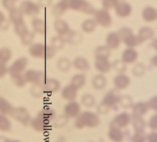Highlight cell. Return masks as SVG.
Instances as JSON below:
<instances>
[{
    "label": "cell",
    "mask_w": 157,
    "mask_h": 142,
    "mask_svg": "<svg viewBox=\"0 0 157 142\" xmlns=\"http://www.w3.org/2000/svg\"><path fill=\"white\" fill-rule=\"evenodd\" d=\"M12 58V51L8 47L0 48V63L7 64Z\"/></svg>",
    "instance_id": "39"
},
{
    "label": "cell",
    "mask_w": 157,
    "mask_h": 142,
    "mask_svg": "<svg viewBox=\"0 0 157 142\" xmlns=\"http://www.w3.org/2000/svg\"><path fill=\"white\" fill-rule=\"evenodd\" d=\"M44 93L43 87L41 85H33L30 89V94L35 98H40Z\"/></svg>",
    "instance_id": "50"
},
{
    "label": "cell",
    "mask_w": 157,
    "mask_h": 142,
    "mask_svg": "<svg viewBox=\"0 0 157 142\" xmlns=\"http://www.w3.org/2000/svg\"><path fill=\"white\" fill-rule=\"evenodd\" d=\"M94 61V67L100 74L108 73L111 70V63L109 59H101V58H95Z\"/></svg>",
    "instance_id": "17"
},
{
    "label": "cell",
    "mask_w": 157,
    "mask_h": 142,
    "mask_svg": "<svg viewBox=\"0 0 157 142\" xmlns=\"http://www.w3.org/2000/svg\"><path fill=\"white\" fill-rule=\"evenodd\" d=\"M76 118L75 125L77 128H83L86 127H95L100 124L99 116L91 111H84Z\"/></svg>",
    "instance_id": "2"
},
{
    "label": "cell",
    "mask_w": 157,
    "mask_h": 142,
    "mask_svg": "<svg viewBox=\"0 0 157 142\" xmlns=\"http://www.w3.org/2000/svg\"><path fill=\"white\" fill-rule=\"evenodd\" d=\"M147 107H148L149 110H156L157 108V98L156 96L151 98V99H149V101L147 102Z\"/></svg>",
    "instance_id": "55"
},
{
    "label": "cell",
    "mask_w": 157,
    "mask_h": 142,
    "mask_svg": "<svg viewBox=\"0 0 157 142\" xmlns=\"http://www.w3.org/2000/svg\"><path fill=\"white\" fill-rule=\"evenodd\" d=\"M10 116H11L14 120L24 126H27L30 124L32 119L28 110L23 107H16V108L14 107Z\"/></svg>",
    "instance_id": "6"
},
{
    "label": "cell",
    "mask_w": 157,
    "mask_h": 142,
    "mask_svg": "<svg viewBox=\"0 0 157 142\" xmlns=\"http://www.w3.org/2000/svg\"><path fill=\"white\" fill-rule=\"evenodd\" d=\"M101 2L103 9L109 10L115 8L117 3L119 2V0H101Z\"/></svg>",
    "instance_id": "49"
},
{
    "label": "cell",
    "mask_w": 157,
    "mask_h": 142,
    "mask_svg": "<svg viewBox=\"0 0 157 142\" xmlns=\"http://www.w3.org/2000/svg\"><path fill=\"white\" fill-rule=\"evenodd\" d=\"M11 79L13 83L18 87H24L27 84L26 80L25 79V76H24V73L11 76Z\"/></svg>",
    "instance_id": "46"
},
{
    "label": "cell",
    "mask_w": 157,
    "mask_h": 142,
    "mask_svg": "<svg viewBox=\"0 0 157 142\" xmlns=\"http://www.w3.org/2000/svg\"><path fill=\"white\" fill-rule=\"evenodd\" d=\"M54 29L58 36L65 37L71 31L70 27L67 22L62 19H56L54 22Z\"/></svg>",
    "instance_id": "15"
},
{
    "label": "cell",
    "mask_w": 157,
    "mask_h": 142,
    "mask_svg": "<svg viewBox=\"0 0 157 142\" xmlns=\"http://www.w3.org/2000/svg\"><path fill=\"white\" fill-rule=\"evenodd\" d=\"M131 110H132V115L134 117L142 118V116L147 113V111L149 110V108L147 107V102L140 101L135 105H133Z\"/></svg>",
    "instance_id": "20"
},
{
    "label": "cell",
    "mask_w": 157,
    "mask_h": 142,
    "mask_svg": "<svg viewBox=\"0 0 157 142\" xmlns=\"http://www.w3.org/2000/svg\"><path fill=\"white\" fill-rule=\"evenodd\" d=\"M31 26H32L33 31L35 34H40V35L46 34L47 30V24L43 19L36 17L33 18L31 22Z\"/></svg>",
    "instance_id": "18"
},
{
    "label": "cell",
    "mask_w": 157,
    "mask_h": 142,
    "mask_svg": "<svg viewBox=\"0 0 157 142\" xmlns=\"http://www.w3.org/2000/svg\"><path fill=\"white\" fill-rule=\"evenodd\" d=\"M134 128L138 132H141L144 130L145 127V122L142 118H136L134 117V121H133Z\"/></svg>",
    "instance_id": "48"
},
{
    "label": "cell",
    "mask_w": 157,
    "mask_h": 142,
    "mask_svg": "<svg viewBox=\"0 0 157 142\" xmlns=\"http://www.w3.org/2000/svg\"><path fill=\"white\" fill-rule=\"evenodd\" d=\"M121 96L119 90L116 89L109 90L103 98L101 103L111 109V107L116 106L119 104Z\"/></svg>",
    "instance_id": "9"
},
{
    "label": "cell",
    "mask_w": 157,
    "mask_h": 142,
    "mask_svg": "<svg viewBox=\"0 0 157 142\" xmlns=\"http://www.w3.org/2000/svg\"><path fill=\"white\" fill-rule=\"evenodd\" d=\"M78 96V90L72 86V85H68L62 89L61 96L64 100L70 101H74Z\"/></svg>",
    "instance_id": "21"
},
{
    "label": "cell",
    "mask_w": 157,
    "mask_h": 142,
    "mask_svg": "<svg viewBox=\"0 0 157 142\" xmlns=\"http://www.w3.org/2000/svg\"><path fill=\"white\" fill-rule=\"evenodd\" d=\"M81 105L76 101H69L64 107V115L68 118H76L81 113Z\"/></svg>",
    "instance_id": "11"
},
{
    "label": "cell",
    "mask_w": 157,
    "mask_h": 142,
    "mask_svg": "<svg viewBox=\"0 0 157 142\" xmlns=\"http://www.w3.org/2000/svg\"><path fill=\"white\" fill-rule=\"evenodd\" d=\"M11 129V122L7 116L0 114V131L8 132Z\"/></svg>",
    "instance_id": "41"
},
{
    "label": "cell",
    "mask_w": 157,
    "mask_h": 142,
    "mask_svg": "<svg viewBox=\"0 0 157 142\" xmlns=\"http://www.w3.org/2000/svg\"><path fill=\"white\" fill-rule=\"evenodd\" d=\"M2 5L5 10L9 12L12 9L16 8V1L15 0H2Z\"/></svg>",
    "instance_id": "51"
},
{
    "label": "cell",
    "mask_w": 157,
    "mask_h": 142,
    "mask_svg": "<svg viewBox=\"0 0 157 142\" xmlns=\"http://www.w3.org/2000/svg\"><path fill=\"white\" fill-rule=\"evenodd\" d=\"M149 125L150 127L153 129V130L156 128V115H153L152 117L151 118L149 121Z\"/></svg>",
    "instance_id": "59"
},
{
    "label": "cell",
    "mask_w": 157,
    "mask_h": 142,
    "mask_svg": "<svg viewBox=\"0 0 157 142\" xmlns=\"http://www.w3.org/2000/svg\"><path fill=\"white\" fill-rule=\"evenodd\" d=\"M131 121V116L128 112H120L114 118L113 127L116 128H124L127 127Z\"/></svg>",
    "instance_id": "13"
},
{
    "label": "cell",
    "mask_w": 157,
    "mask_h": 142,
    "mask_svg": "<svg viewBox=\"0 0 157 142\" xmlns=\"http://www.w3.org/2000/svg\"><path fill=\"white\" fill-rule=\"evenodd\" d=\"M70 83V85H72L73 87H75L78 90L84 87L86 83V77L83 73L75 74L72 77Z\"/></svg>",
    "instance_id": "29"
},
{
    "label": "cell",
    "mask_w": 157,
    "mask_h": 142,
    "mask_svg": "<svg viewBox=\"0 0 157 142\" xmlns=\"http://www.w3.org/2000/svg\"><path fill=\"white\" fill-rule=\"evenodd\" d=\"M8 73V67L6 64L0 63V79L4 78Z\"/></svg>",
    "instance_id": "56"
},
{
    "label": "cell",
    "mask_w": 157,
    "mask_h": 142,
    "mask_svg": "<svg viewBox=\"0 0 157 142\" xmlns=\"http://www.w3.org/2000/svg\"><path fill=\"white\" fill-rule=\"evenodd\" d=\"M72 66V61H71L68 58H61V59H59V60L57 61V67L61 72H68V71L71 69Z\"/></svg>",
    "instance_id": "36"
},
{
    "label": "cell",
    "mask_w": 157,
    "mask_h": 142,
    "mask_svg": "<svg viewBox=\"0 0 157 142\" xmlns=\"http://www.w3.org/2000/svg\"><path fill=\"white\" fill-rule=\"evenodd\" d=\"M28 59L25 56L17 59L8 67V73L10 76H13L19 74H23L28 65Z\"/></svg>",
    "instance_id": "7"
},
{
    "label": "cell",
    "mask_w": 157,
    "mask_h": 142,
    "mask_svg": "<svg viewBox=\"0 0 157 142\" xmlns=\"http://www.w3.org/2000/svg\"><path fill=\"white\" fill-rule=\"evenodd\" d=\"M14 107L7 99L0 96V114L10 115Z\"/></svg>",
    "instance_id": "33"
},
{
    "label": "cell",
    "mask_w": 157,
    "mask_h": 142,
    "mask_svg": "<svg viewBox=\"0 0 157 142\" xmlns=\"http://www.w3.org/2000/svg\"><path fill=\"white\" fill-rule=\"evenodd\" d=\"M42 87L44 93L49 94L55 93L58 92L61 88V83L56 79H53V78L48 79V78H47L43 84Z\"/></svg>",
    "instance_id": "14"
},
{
    "label": "cell",
    "mask_w": 157,
    "mask_h": 142,
    "mask_svg": "<svg viewBox=\"0 0 157 142\" xmlns=\"http://www.w3.org/2000/svg\"><path fill=\"white\" fill-rule=\"evenodd\" d=\"M138 52L134 48H126L122 55L121 60L126 65H131L136 62L138 59Z\"/></svg>",
    "instance_id": "19"
},
{
    "label": "cell",
    "mask_w": 157,
    "mask_h": 142,
    "mask_svg": "<svg viewBox=\"0 0 157 142\" xmlns=\"http://www.w3.org/2000/svg\"><path fill=\"white\" fill-rule=\"evenodd\" d=\"M72 65L76 70L80 71H88L90 68V64L86 58L81 57H77L73 60L72 62Z\"/></svg>",
    "instance_id": "26"
},
{
    "label": "cell",
    "mask_w": 157,
    "mask_h": 142,
    "mask_svg": "<svg viewBox=\"0 0 157 142\" xmlns=\"http://www.w3.org/2000/svg\"><path fill=\"white\" fill-rule=\"evenodd\" d=\"M69 9L87 15H94L95 8L87 0H68Z\"/></svg>",
    "instance_id": "3"
},
{
    "label": "cell",
    "mask_w": 157,
    "mask_h": 142,
    "mask_svg": "<svg viewBox=\"0 0 157 142\" xmlns=\"http://www.w3.org/2000/svg\"><path fill=\"white\" fill-rule=\"evenodd\" d=\"M13 30L15 34L19 36V38L22 37L25 34H27L29 31L28 28H27L26 23L25 21H21L19 22L13 24Z\"/></svg>",
    "instance_id": "35"
},
{
    "label": "cell",
    "mask_w": 157,
    "mask_h": 142,
    "mask_svg": "<svg viewBox=\"0 0 157 142\" xmlns=\"http://www.w3.org/2000/svg\"><path fill=\"white\" fill-rule=\"evenodd\" d=\"M8 142H20V141H16V140H8Z\"/></svg>",
    "instance_id": "63"
},
{
    "label": "cell",
    "mask_w": 157,
    "mask_h": 142,
    "mask_svg": "<svg viewBox=\"0 0 157 142\" xmlns=\"http://www.w3.org/2000/svg\"><path fill=\"white\" fill-rule=\"evenodd\" d=\"M9 27V22L2 12L0 11V28L2 30H7Z\"/></svg>",
    "instance_id": "53"
},
{
    "label": "cell",
    "mask_w": 157,
    "mask_h": 142,
    "mask_svg": "<svg viewBox=\"0 0 157 142\" xmlns=\"http://www.w3.org/2000/svg\"><path fill=\"white\" fill-rule=\"evenodd\" d=\"M38 116H41V118L47 120V121H50L51 120L54 119L55 117H56V112L52 109H44V110L38 112Z\"/></svg>",
    "instance_id": "42"
},
{
    "label": "cell",
    "mask_w": 157,
    "mask_h": 142,
    "mask_svg": "<svg viewBox=\"0 0 157 142\" xmlns=\"http://www.w3.org/2000/svg\"><path fill=\"white\" fill-rule=\"evenodd\" d=\"M131 84V79L125 73H119L113 79V85L117 90H125Z\"/></svg>",
    "instance_id": "12"
},
{
    "label": "cell",
    "mask_w": 157,
    "mask_h": 142,
    "mask_svg": "<svg viewBox=\"0 0 157 142\" xmlns=\"http://www.w3.org/2000/svg\"><path fill=\"white\" fill-rule=\"evenodd\" d=\"M52 0H38V5L40 8H49L52 5Z\"/></svg>",
    "instance_id": "57"
},
{
    "label": "cell",
    "mask_w": 157,
    "mask_h": 142,
    "mask_svg": "<svg viewBox=\"0 0 157 142\" xmlns=\"http://www.w3.org/2000/svg\"><path fill=\"white\" fill-rule=\"evenodd\" d=\"M118 34H119L120 39H121L122 41L125 39L126 36H128V35H130L133 33L132 30L130 28H127V27H123V28H120L119 30V31L117 32Z\"/></svg>",
    "instance_id": "52"
},
{
    "label": "cell",
    "mask_w": 157,
    "mask_h": 142,
    "mask_svg": "<svg viewBox=\"0 0 157 142\" xmlns=\"http://www.w3.org/2000/svg\"><path fill=\"white\" fill-rule=\"evenodd\" d=\"M66 41L64 37L61 36H56L51 40V46L56 50H59L64 47Z\"/></svg>",
    "instance_id": "37"
},
{
    "label": "cell",
    "mask_w": 157,
    "mask_h": 142,
    "mask_svg": "<svg viewBox=\"0 0 157 142\" xmlns=\"http://www.w3.org/2000/svg\"><path fill=\"white\" fill-rule=\"evenodd\" d=\"M124 44H125V46L127 47V48H135L141 44L140 39H139L138 36H136L134 33L128 35V36L124 39L123 41Z\"/></svg>",
    "instance_id": "31"
},
{
    "label": "cell",
    "mask_w": 157,
    "mask_h": 142,
    "mask_svg": "<svg viewBox=\"0 0 157 142\" xmlns=\"http://www.w3.org/2000/svg\"><path fill=\"white\" fill-rule=\"evenodd\" d=\"M66 42L72 45H77L80 44L83 40V36L81 34H80L78 31H72L71 30L70 32L67 34L64 37Z\"/></svg>",
    "instance_id": "28"
},
{
    "label": "cell",
    "mask_w": 157,
    "mask_h": 142,
    "mask_svg": "<svg viewBox=\"0 0 157 142\" xmlns=\"http://www.w3.org/2000/svg\"><path fill=\"white\" fill-rule=\"evenodd\" d=\"M49 123H50V121L44 119L43 118H41V116L37 115L36 117L31 119L30 124H31V126H32L34 130L37 131H44L47 128Z\"/></svg>",
    "instance_id": "25"
},
{
    "label": "cell",
    "mask_w": 157,
    "mask_h": 142,
    "mask_svg": "<svg viewBox=\"0 0 157 142\" xmlns=\"http://www.w3.org/2000/svg\"><path fill=\"white\" fill-rule=\"evenodd\" d=\"M149 142H156V133H151L148 136Z\"/></svg>",
    "instance_id": "61"
},
{
    "label": "cell",
    "mask_w": 157,
    "mask_h": 142,
    "mask_svg": "<svg viewBox=\"0 0 157 142\" xmlns=\"http://www.w3.org/2000/svg\"><path fill=\"white\" fill-rule=\"evenodd\" d=\"M24 20V14L19 8H14L9 11V22L12 24H16Z\"/></svg>",
    "instance_id": "30"
},
{
    "label": "cell",
    "mask_w": 157,
    "mask_h": 142,
    "mask_svg": "<svg viewBox=\"0 0 157 142\" xmlns=\"http://www.w3.org/2000/svg\"><path fill=\"white\" fill-rule=\"evenodd\" d=\"M95 58H101V59H109L111 56V50L105 45H100L96 47L94 50Z\"/></svg>",
    "instance_id": "34"
},
{
    "label": "cell",
    "mask_w": 157,
    "mask_h": 142,
    "mask_svg": "<svg viewBox=\"0 0 157 142\" xmlns=\"http://www.w3.org/2000/svg\"><path fill=\"white\" fill-rule=\"evenodd\" d=\"M8 138L4 137V136H0V142H8Z\"/></svg>",
    "instance_id": "62"
},
{
    "label": "cell",
    "mask_w": 157,
    "mask_h": 142,
    "mask_svg": "<svg viewBox=\"0 0 157 142\" xmlns=\"http://www.w3.org/2000/svg\"><path fill=\"white\" fill-rule=\"evenodd\" d=\"M19 9L24 15L33 18L36 17L41 11V8L38 3L30 0H25L21 2L19 5Z\"/></svg>",
    "instance_id": "5"
},
{
    "label": "cell",
    "mask_w": 157,
    "mask_h": 142,
    "mask_svg": "<svg viewBox=\"0 0 157 142\" xmlns=\"http://www.w3.org/2000/svg\"><path fill=\"white\" fill-rule=\"evenodd\" d=\"M109 110H110V108H109V107L105 106V105H104L102 103H100L98 106V107H97V110H98V112L101 114H106L109 111Z\"/></svg>",
    "instance_id": "58"
},
{
    "label": "cell",
    "mask_w": 157,
    "mask_h": 142,
    "mask_svg": "<svg viewBox=\"0 0 157 142\" xmlns=\"http://www.w3.org/2000/svg\"><path fill=\"white\" fill-rule=\"evenodd\" d=\"M81 102L87 108H92L96 105V99L92 94H84L81 98Z\"/></svg>",
    "instance_id": "40"
},
{
    "label": "cell",
    "mask_w": 157,
    "mask_h": 142,
    "mask_svg": "<svg viewBox=\"0 0 157 142\" xmlns=\"http://www.w3.org/2000/svg\"><path fill=\"white\" fill-rule=\"evenodd\" d=\"M109 138L115 142H121L123 140V134L119 128L112 127L109 132Z\"/></svg>",
    "instance_id": "38"
},
{
    "label": "cell",
    "mask_w": 157,
    "mask_h": 142,
    "mask_svg": "<svg viewBox=\"0 0 157 142\" xmlns=\"http://www.w3.org/2000/svg\"><path fill=\"white\" fill-rule=\"evenodd\" d=\"M67 120H68V117H67L65 115L60 116L55 119V124L58 127L63 126V125H64V124L67 123Z\"/></svg>",
    "instance_id": "54"
},
{
    "label": "cell",
    "mask_w": 157,
    "mask_h": 142,
    "mask_svg": "<svg viewBox=\"0 0 157 142\" xmlns=\"http://www.w3.org/2000/svg\"><path fill=\"white\" fill-rule=\"evenodd\" d=\"M111 67L118 73H125L127 70V65L124 63L121 59L114 61L113 64H111Z\"/></svg>",
    "instance_id": "45"
},
{
    "label": "cell",
    "mask_w": 157,
    "mask_h": 142,
    "mask_svg": "<svg viewBox=\"0 0 157 142\" xmlns=\"http://www.w3.org/2000/svg\"><path fill=\"white\" fill-rule=\"evenodd\" d=\"M155 36L154 30L151 27L145 26L140 29L138 32V38L140 39V42H145L148 40L153 39Z\"/></svg>",
    "instance_id": "22"
},
{
    "label": "cell",
    "mask_w": 157,
    "mask_h": 142,
    "mask_svg": "<svg viewBox=\"0 0 157 142\" xmlns=\"http://www.w3.org/2000/svg\"><path fill=\"white\" fill-rule=\"evenodd\" d=\"M24 76L27 83L31 84L33 85H41V86H42L45 79H47L44 73L36 70H28L25 71Z\"/></svg>",
    "instance_id": "4"
},
{
    "label": "cell",
    "mask_w": 157,
    "mask_h": 142,
    "mask_svg": "<svg viewBox=\"0 0 157 142\" xmlns=\"http://www.w3.org/2000/svg\"><path fill=\"white\" fill-rule=\"evenodd\" d=\"M69 10L68 0H60L58 3L52 7V14L56 17H59Z\"/></svg>",
    "instance_id": "24"
},
{
    "label": "cell",
    "mask_w": 157,
    "mask_h": 142,
    "mask_svg": "<svg viewBox=\"0 0 157 142\" xmlns=\"http://www.w3.org/2000/svg\"><path fill=\"white\" fill-rule=\"evenodd\" d=\"M35 36L36 34L33 31H30L29 30L27 34H25L22 37H21V42L25 46H30L33 42L35 39Z\"/></svg>",
    "instance_id": "43"
},
{
    "label": "cell",
    "mask_w": 157,
    "mask_h": 142,
    "mask_svg": "<svg viewBox=\"0 0 157 142\" xmlns=\"http://www.w3.org/2000/svg\"><path fill=\"white\" fill-rule=\"evenodd\" d=\"M107 85V79L103 74H98L92 80V85L95 90H103Z\"/></svg>",
    "instance_id": "27"
},
{
    "label": "cell",
    "mask_w": 157,
    "mask_h": 142,
    "mask_svg": "<svg viewBox=\"0 0 157 142\" xmlns=\"http://www.w3.org/2000/svg\"><path fill=\"white\" fill-rule=\"evenodd\" d=\"M94 20H95L97 25L103 27V28H109L112 23V18L109 10L105 9H100L95 10L94 14Z\"/></svg>",
    "instance_id": "8"
},
{
    "label": "cell",
    "mask_w": 157,
    "mask_h": 142,
    "mask_svg": "<svg viewBox=\"0 0 157 142\" xmlns=\"http://www.w3.org/2000/svg\"><path fill=\"white\" fill-rule=\"evenodd\" d=\"M98 26L95 20L94 19H87L83 22L81 25V29L84 33L91 34L94 32Z\"/></svg>",
    "instance_id": "32"
},
{
    "label": "cell",
    "mask_w": 157,
    "mask_h": 142,
    "mask_svg": "<svg viewBox=\"0 0 157 142\" xmlns=\"http://www.w3.org/2000/svg\"><path fill=\"white\" fill-rule=\"evenodd\" d=\"M119 104L121 107L124 109H130L133 106V100L129 96H121V99Z\"/></svg>",
    "instance_id": "47"
},
{
    "label": "cell",
    "mask_w": 157,
    "mask_h": 142,
    "mask_svg": "<svg viewBox=\"0 0 157 142\" xmlns=\"http://www.w3.org/2000/svg\"><path fill=\"white\" fill-rule=\"evenodd\" d=\"M28 51L32 57L47 60L54 57L56 50L51 45H47L41 43H35L30 45Z\"/></svg>",
    "instance_id": "1"
},
{
    "label": "cell",
    "mask_w": 157,
    "mask_h": 142,
    "mask_svg": "<svg viewBox=\"0 0 157 142\" xmlns=\"http://www.w3.org/2000/svg\"><path fill=\"white\" fill-rule=\"evenodd\" d=\"M142 19L146 22H153L157 19V11L152 6H147L144 8L142 13Z\"/></svg>",
    "instance_id": "23"
},
{
    "label": "cell",
    "mask_w": 157,
    "mask_h": 142,
    "mask_svg": "<svg viewBox=\"0 0 157 142\" xmlns=\"http://www.w3.org/2000/svg\"><path fill=\"white\" fill-rule=\"evenodd\" d=\"M122 40L117 32H111L108 34L105 39V46L110 50H116L120 47Z\"/></svg>",
    "instance_id": "16"
},
{
    "label": "cell",
    "mask_w": 157,
    "mask_h": 142,
    "mask_svg": "<svg viewBox=\"0 0 157 142\" xmlns=\"http://www.w3.org/2000/svg\"><path fill=\"white\" fill-rule=\"evenodd\" d=\"M146 68L142 63H137L132 69V74L135 77L140 78L145 75Z\"/></svg>",
    "instance_id": "44"
},
{
    "label": "cell",
    "mask_w": 157,
    "mask_h": 142,
    "mask_svg": "<svg viewBox=\"0 0 157 142\" xmlns=\"http://www.w3.org/2000/svg\"><path fill=\"white\" fill-rule=\"evenodd\" d=\"M133 142H144V137L141 134V132H138L135 135L133 138Z\"/></svg>",
    "instance_id": "60"
},
{
    "label": "cell",
    "mask_w": 157,
    "mask_h": 142,
    "mask_svg": "<svg viewBox=\"0 0 157 142\" xmlns=\"http://www.w3.org/2000/svg\"><path fill=\"white\" fill-rule=\"evenodd\" d=\"M115 14L118 17L124 18L128 17L132 13V6L128 2L125 1H121L117 3V6L115 7Z\"/></svg>",
    "instance_id": "10"
}]
</instances>
